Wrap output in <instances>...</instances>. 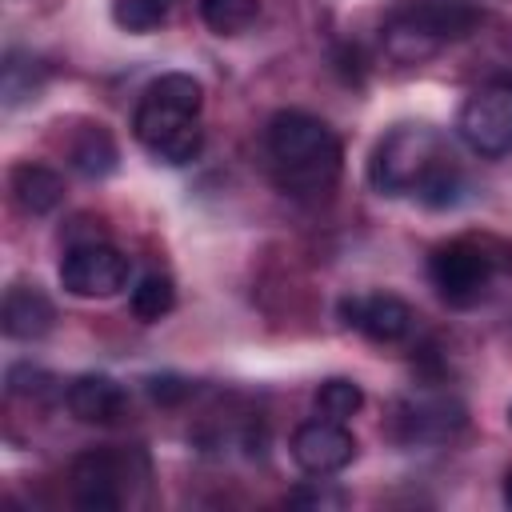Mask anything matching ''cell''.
Instances as JSON below:
<instances>
[{"label": "cell", "mask_w": 512, "mask_h": 512, "mask_svg": "<svg viewBox=\"0 0 512 512\" xmlns=\"http://www.w3.org/2000/svg\"><path fill=\"white\" fill-rule=\"evenodd\" d=\"M128 308L136 320L152 324L160 316H168L176 308V284L168 272H144L136 284H132V296H128Z\"/></svg>", "instance_id": "cell-16"}, {"label": "cell", "mask_w": 512, "mask_h": 512, "mask_svg": "<svg viewBox=\"0 0 512 512\" xmlns=\"http://www.w3.org/2000/svg\"><path fill=\"white\" fill-rule=\"evenodd\" d=\"M504 504H508V508H512V472H508V476H504Z\"/></svg>", "instance_id": "cell-24"}, {"label": "cell", "mask_w": 512, "mask_h": 512, "mask_svg": "<svg viewBox=\"0 0 512 512\" xmlns=\"http://www.w3.org/2000/svg\"><path fill=\"white\" fill-rule=\"evenodd\" d=\"M508 264L512 252L492 236H456L428 256V280L448 308H476Z\"/></svg>", "instance_id": "cell-5"}, {"label": "cell", "mask_w": 512, "mask_h": 512, "mask_svg": "<svg viewBox=\"0 0 512 512\" xmlns=\"http://www.w3.org/2000/svg\"><path fill=\"white\" fill-rule=\"evenodd\" d=\"M260 12V0H200V16L216 36L244 32Z\"/></svg>", "instance_id": "cell-19"}, {"label": "cell", "mask_w": 512, "mask_h": 512, "mask_svg": "<svg viewBox=\"0 0 512 512\" xmlns=\"http://www.w3.org/2000/svg\"><path fill=\"white\" fill-rule=\"evenodd\" d=\"M468 412L452 392H412L396 400L388 432L396 444L420 448V444H444L464 428Z\"/></svg>", "instance_id": "cell-8"}, {"label": "cell", "mask_w": 512, "mask_h": 512, "mask_svg": "<svg viewBox=\"0 0 512 512\" xmlns=\"http://www.w3.org/2000/svg\"><path fill=\"white\" fill-rule=\"evenodd\" d=\"M148 392H152L156 404H176L180 396H188V384L180 376H152L148 380Z\"/></svg>", "instance_id": "cell-23"}, {"label": "cell", "mask_w": 512, "mask_h": 512, "mask_svg": "<svg viewBox=\"0 0 512 512\" xmlns=\"http://www.w3.org/2000/svg\"><path fill=\"white\" fill-rule=\"evenodd\" d=\"M116 160H120L116 140H112L108 128H100V124H84V128L76 132L72 148H68V164H72L80 176H88V180H104L108 172H116Z\"/></svg>", "instance_id": "cell-15"}, {"label": "cell", "mask_w": 512, "mask_h": 512, "mask_svg": "<svg viewBox=\"0 0 512 512\" xmlns=\"http://www.w3.org/2000/svg\"><path fill=\"white\" fill-rule=\"evenodd\" d=\"M340 320L348 328H356L360 336H368L372 344H400L412 336L416 328V312L408 300L392 296V292H360V296H344L340 300Z\"/></svg>", "instance_id": "cell-10"}, {"label": "cell", "mask_w": 512, "mask_h": 512, "mask_svg": "<svg viewBox=\"0 0 512 512\" xmlns=\"http://www.w3.org/2000/svg\"><path fill=\"white\" fill-rule=\"evenodd\" d=\"M40 80H44V64L32 60V52L8 48V56H4V104L16 108V104L32 100L40 92Z\"/></svg>", "instance_id": "cell-17"}, {"label": "cell", "mask_w": 512, "mask_h": 512, "mask_svg": "<svg viewBox=\"0 0 512 512\" xmlns=\"http://www.w3.org/2000/svg\"><path fill=\"white\" fill-rule=\"evenodd\" d=\"M264 152L276 184L296 200H320L336 188L344 168L340 136L312 112L284 108L264 128Z\"/></svg>", "instance_id": "cell-2"}, {"label": "cell", "mask_w": 512, "mask_h": 512, "mask_svg": "<svg viewBox=\"0 0 512 512\" xmlns=\"http://www.w3.org/2000/svg\"><path fill=\"white\" fill-rule=\"evenodd\" d=\"M72 500L88 512H112L124 504V480H132V456L116 448H88L72 460Z\"/></svg>", "instance_id": "cell-9"}, {"label": "cell", "mask_w": 512, "mask_h": 512, "mask_svg": "<svg viewBox=\"0 0 512 512\" xmlns=\"http://www.w3.org/2000/svg\"><path fill=\"white\" fill-rule=\"evenodd\" d=\"M288 504L292 508H344L348 496L340 488H332L328 480H308V484H300V488L288 492Z\"/></svg>", "instance_id": "cell-21"}, {"label": "cell", "mask_w": 512, "mask_h": 512, "mask_svg": "<svg viewBox=\"0 0 512 512\" xmlns=\"http://www.w3.org/2000/svg\"><path fill=\"white\" fill-rule=\"evenodd\" d=\"M480 20V0H396L380 20V44L396 64H420L472 36Z\"/></svg>", "instance_id": "cell-4"}, {"label": "cell", "mask_w": 512, "mask_h": 512, "mask_svg": "<svg viewBox=\"0 0 512 512\" xmlns=\"http://www.w3.org/2000/svg\"><path fill=\"white\" fill-rule=\"evenodd\" d=\"M128 276H132V260L108 240L68 244L60 256V284L84 300L116 296L120 288H128Z\"/></svg>", "instance_id": "cell-7"}, {"label": "cell", "mask_w": 512, "mask_h": 512, "mask_svg": "<svg viewBox=\"0 0 512 512\" xmlns=\"http://www.w3.org/2000/svg\"><path fill=\"white\" fill-rule=\"evenodd\" d=\"M508 420H512V408H508Z\"/></svg>", "instance_id": "cell-25"}, {"label": "cell", "mask_w": 512, "mask_h": 512, "mask_svg": "<svg viewBox=\"0 0 512 512\" xmlns=\"http://www.w3.org/2000/svg\"><path fill=\"white\" fill-rule=\"evenodd\" d=\"M312 400H316V412H320V416L348 424V420L360 412V404H364V392H360V384H356V380L332 376V380H324V384L316 388V396H312Z\"/></svg>", "instance_id": "cell-18"}, {"label": "cell", "mask_w": 512, "mask_h": 512, "mask_svg": "<svg viewBox=\"0 0 512 512\" xmlns=\"http://www.w3.org/2000/svg\"><path fill=\"white\" fill-rule=\"evenodd\" d=\"M368 184L380 196H416L428 208H452L464 196V172L432 124H396L368 156Z\"/></svg>", "instance_id": "cell-1"}, {"label": "cell", "mask_w": 512, "mask_h": 512, "mask_svg": "<svg viewBox=\"0 0 512 512\" xmlns=\"http://www.w3.org/2000/svg\"><path fill=\"white\" fill-rule=\"evenodd\" d=\"M8 188H12V200L20 204V212H28V216H48L64 200L60 172L48 168V164H32V160H24V164L12 168Z\"/></svg>", "instance_id": "cell-14"}, {"label": "cell", "mask_w": 512, "mask_h": 512, "mask_svg": "<svg viewBox=\"0 0 512 512\" xmlns=\"http://www.w3.org/2000/svg\"><path fill=\"white\" fill-rule=\"evenodd\" d=\"M168 16V0H112V20L128 32H152Z\"/></svg>", "instance_id": "cell-20"}, {"label": "cell", "mask_w": 512, "mask_h": 512, "mask_svg": "<svg viewBox=\"0 0 512 512\" xmlns=\"http://www.w3.org/2000/svg\"><path fill=\"white\" fill-rule=\"evenodd\" d=\"M456 132L476 156H488V160L508 156L512 152V76H496L480 84L464 100L456 116Z\"/></svg>", "instance_id": "cell-6"}, {"label": "cell", "mask_w": 512, "mask_h": 512, "mask_svg": "<svg viewBox=\"0 0 512 512\" xmlns=\"http://www.w3.org/2000/svg\"><path fill=\"white\" fill-rule=\"evenodd\" d=\"M292 460L308 476H336L356 460V436L328 416L304 420L292 432Z\"/></svg>", "instance_id": "cell-11"}, {"label": "cell", "mask_w": 512, "mask_h": 512, "mask_svg": "<svg viewBox=\"0 0 512 512\" xmlns=\"http://www.w3.org/2000/svg\"><path fill=\"white\" fill-rule=\"evenodd\" d=\"M200 108H204L200 80L188 72H164L144 88L132 112V136L148 156L164 164H188L204 148Z\"/></svg>", "instance_id": "cell-3"}, {"label": "cell", "mask_w": 512, "mask_h": 512, "mask_svg": "<svg viewBox=\"0 0 512 512\" xmlns=\"http://www.w3.org/2000/svg\"><path fill=\"white\" fill-rule=\"evenodd\" d=\"M48 388V372L32 368V364H12L8 368V392L12 396H40Z\"/></svg>", "instance_id": "cell-22"}, {"label": "cell", "mask_w": 512, "mask_h": 512, "mask_svg": "<svg viewBox=\"0 0 512 512\" xmlns=\"http://www.w3.org/2000/svg\"><path fill=\"white\" fill-rule=\"evenodd\" d=\"M56 324L52 300L36 284H12L0 304V328L8 340H40Z\"/></svg>", "instance_id": "cell-13"}, {"label": "cell", "mask_w": 512, "mask_h": 512, "mask_svg": "<svg viewBox=\"0 0 512 512\" xmlns=\"http://www.w3.org/2000/svg\"><path fill=\"white\" fill-rule=\"evenodd\" d=\"M68 400V412L80 420V424H96V428H112L128 416L132 400H128V388L104 372H84L68 384L64 392Z\"/></svg>", "instance_id": "cell-12"}]
</instances>
